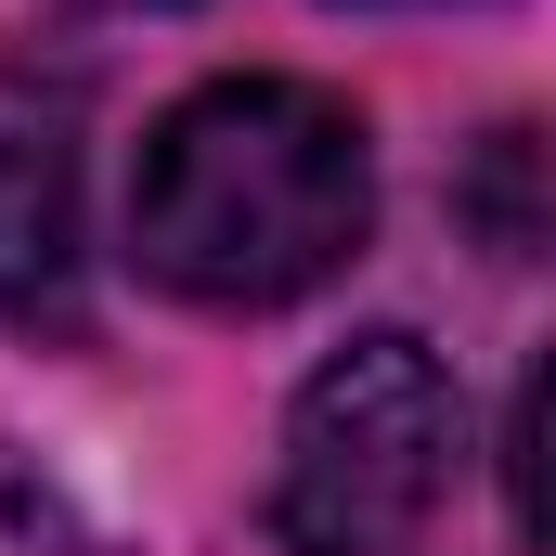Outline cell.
<instances>
[{
  "label": "cell",
  "instance_id": "cell-1",
  "mask_svg": "<svg viewBox=\"0 0 556 556\" xmlns=\"http://www.w3.org/2000/svg\"><path fill=\"white\" fill-rule=\"evenodd\" d=\"M376 220V155L363 117L311 78H220L168 104L130 181L142 273L194 311H285L324 273H350Z\"/></svg>",
  "mask_w": 556,
  "mask_h": 556
},
{
  "label": "cell",
  "instance_id": "cell-2",
  "mask_svg": "<svg viewBox=\"0 0 556 556\" xmlns=\"http://www.w3.org/2000/svg\"><path fill=\"white\" fill-rule=\"evenodd\" d=\"M453 376L440 350L376 324L350 337L298 415H285V466H273V544L285 556H389L427 531V505L453 492Z\"/></svg>",
  "mask_w": 556,
  "mask_h": 556
},
{
  "label": "cell",
  "instance_id": "cell-3",
  "mask_svg": "<svg viewBox=\"0 0 556 556\" xmlns=\"http://www.w3.org/2000/svg\"><path fill=\"white\" fill-rule=\"evenodd\" d=\"M78 78L65 65H0V311L39 337L91 324V220H78Z\"/></svg>",
  "mask_w": 556,
  "mask_h": 556
},
{
  "label": "cell",
  "instance_id": "cell-4",
  "mask_svg": "<svg viewBox=\"0 0 556 556\" xmlns=\"http://www.w3.org/2000/svg\"><path fill=\"white\" fill-rule=\"evenodd\" d=\"M531 168H544V142H531V130H492L479 181H466V207H479V233H492L505 260H531V247H544V194H531Z\"/></svg>",
  "mask_w": 556,
  "mask_h": 556
},
{
  "label": "cell",
  "instance_id": "cell-5",
  "mask_svg": "<svg viewBox=\"0 0 556 556\" xmlns=\"http://www.w3.org/2000/svg\"><path fill=\"white\" fill-rule=\"evenodd\" d=\"M0 556H91V531H78L65 492H39L26 466H0Z\"/></svg>",
  "mask_w": 556,
  "mask_h": 556
},
{
  "label": "cell",
  "instance_id": "cell-6",
  "mask_svg": "<svg viewBox=\"0 0 556 556\" xmlns=\"http://www.w3.org/2000/svg\"><path fill=\"white\" fill-rule=\"evenodd\" d=\"M91 13H181V0H91Z\"/></svg>",
  "mask_w": 556,
  "mask_h": 556
}]
</instances>
